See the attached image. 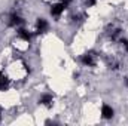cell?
Returning a JSON list of instances; mask_svg holds the SVG:
<instances>
[{
    "label": "cell",
    "mask_w": 128,
    "mask_h": 126,
    "mask_svg": "<svg viewBox=\"0 0 128 126\" xmlns=\"http://www.w3.org/2000/svg\"><path fill=\"white\" fill-rule=\"evenodd\" d=\"M103 116H104V117H112V116H113V110H112L110 107L104 105V107H103Z\"/></svg>",
    "instance_id": "obj_1"
}]
</instances>
